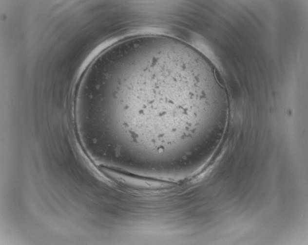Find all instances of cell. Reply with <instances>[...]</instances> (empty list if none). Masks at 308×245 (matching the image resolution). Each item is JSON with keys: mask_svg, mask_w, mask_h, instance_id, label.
<instances>
[{"mask_svg": "<svg viewBox=\"0 0 308 245\" xmlns=\"http://www.w3.org/2000/svg\"><path fill=\"white\" fill-rule=\"evenodd\" d=\"M177 61L151 54L138 57L119 79L114 94L116 120L120 133L139 127L173 126L178 107Z\"/></svg>", "mask_w": 308, "mask_h": 245, "instance_id": "1", "label": "cell"}]
</instances>
